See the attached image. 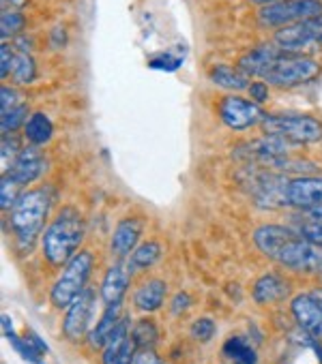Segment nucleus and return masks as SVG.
Returning <instances> with one entry per match:
<instances>
[{
	"label": "nucleus",
	"instance_id": "nucleus-1",
	"mask_svg": "<svg viewBox=\"0 0 322 364\" xmlns=\"http://www.w3.org/2000/svg\"><path fill=\"white\" fill-rule=\"evenodd\" d=\"M256 247L279 266L294 272H320L322 251L307 242L294 228L262 225L254 232Z\"/></svg>",
	"mask_w": 322,
	"mask_h": 364
},
{
	"label": "nucleus",
	"instance_id": "nucleus-2",
	"mask_svg": "<svg viewBox=\"0 0 322 364\" xmlns=\"http://www.w3.org/2000/svg\"><path fill=\"white\" fill-rule=\"evenodd\" d=\"M82 240L84 223L78 210L65 208L43 232V255L52 266H65L78 253Z\"/></svg>",
	"mask_w": 322,
	"mask_h": 364
},
{
	"label": "nucleus",
	"instance_id": "nucleus-3",
	"mask_svg": "<svg viewBox=\"0 0 322 364\" xmlns=\"http://www.w3.org/2000/svg\"><path fill=\"white\" fill-rule=\"evenodd\" d=\"M50 208V198L43 189H31L24 191L18 204L11 208L9 215V225L16 236V242L22 251H31L37 236L43 230L46 217Z\"/></svg>",
	"mask_w": 322,
	"mask_h": 364
},
{
	"label": "nucleus",
	"instance_id": "nucleus-4",
	"mask_svg": "<svg viewBox=\"0 0 322 364\" xmlns=\"http://www.w3.org/2000/svg\"><path fill=\"white\" fill-rule=\"evenodd\" d=\"M260 127L266 135H279L296 146L316 144L322 139V120L309 114H296V112L266 114Z\"/></svg>",
	"mask_w": 322,
	"mask_h": 364
},
{
	"label": "nucleus",
	"instance_id": "nucleus-5",
	"mask_svg": "<svg viewBox=\"0 0 322 364\" xmlns=\"http://www.w3.org/2000/svg\"><path fill=\"white\" fill-rule=\"evenodd\" d=\"M95 268V255L90 251H78L67 264L58 281L50 291V300L56 309H67L84 289Z\"/></svg>",
	"mask_w": 322,
	"mask_h": 364
},
{
	"label": "nucleus",
	"instance_id": "nucleus-6",
	"mask_svg": "<svg viewBox=\"0 0 322 364\" xmlns=\"http://www.w3.org/2000/svg\"><path fill=\"white\" fill-rule=\"evenodd\" d=\"M322 73V65L316 58L301 54H281L262 75L269 86L275 88H294L318 80Z\"/></svg>",
	"mask_w": 322,
	"mask_h": 364
},
{
	"label": "nucleus",
	"instance_id": "nucleus-7",
	"mask_svg": "<svg viewBox=\"0 0 322 364\" xmlns=\"http://www.w3.org/2000/svg\"><path fill=\"white\" fill-rule=\"evenodd\" d=\"M322 16V0H275L262 5L258 22L266 28H284Z\"/></svg>",
	"mask_w": 322,
	"mask_h": 364
},
{
	"label": "nucleus",
	"instance_id": "nucleus-8",
	"mask_svg": "<svg viewBox=\"0 0 322 364\" xmlns=\"http://www.w3.org/2000/svg\"><path fill=\"white\" fill-rule=\"evenodd\" d=\"M273 43L286 54H301L305 48L322 46V16L277 28Z\"/></svg>",
	"mask_w": 322,
	"mask_h": 364
},
{
	"label": "nucleus",
	"instance_id": "nucleus-9",
	"mask_svg": "<svg viewBox=\"0 0 322 364\" xmlns=\"http://www.w3.org/2000/svg\"><path fill=\"white\" fill-rule=\"evenodd\" d=\"M219 118L222 122L232 129V131H245L251 129L256 124H260L264 120V112L258 103H254L251 99H243L237 95H228L219 101L217 105Z\"/></svg>",
	"mask_w": 322,
	"mask_h": 364
},
{
	"label": "nucleus",
	"instance_id": "nucleus-10",
	"mask_svg": "<svg viewBox=\"0 0 322 364\" xmlns=\"http://www.w3.org/2000/svg\"><path fill=\"white\" fill-rule=\"evenodd\" d=\"M95 291L93 289H84L69 306H67V315L63 321V334L69 341H80L88 334V328L93 323L95 317Z\"/></svg>",
	"mask_w": 322,
	"mask_h": 364
},
{
	"label": "nucleus",
	"instance_id": "nucleus-11",
	"mask_svg": "<svg viewBox=\"0 0 322 364\" xmlns=\"http://www.w3.org/2000/svg\"><path fill=\"white\" fill-rule=\"evenodd\" d=\"M286 202L292 208H322V176H296L286 185Z\"/></svg>",
	"mask_w": 322,
	"mask_h": 364
},
{
	"label": "nucleus",
	"instance_id": "nucleus-12",
	"mask_svg": "<svg viewBox=\"0 0 322 364\" xmlns=\"http://www.w3.org/2000/svg\"><path fill=\"white\" fill-rule=\"evenodd\" d=\"M43 171V156L39 146H24L11 161L9 169H5V176L11 178L18 185L26 187L28 182L37 180Z\"/></svg>",
	"mask_w": 322,
	"mask_h": 364
},
{
	"label": "nucleus",
	"instance_id": "nucleus-13",
	"mask_svg": "<svg viewBox=\"0 0 322 364\" xmlns=\"http://www.w3.org/2000/svg\"><path fill=\"white\" fill-rule=\"evenodd\" d=\"M292 317L296 319L298 328L322 341V306L311 298V294H298L290 302Z\"/></svg>",
	"mask_w": 322,
	"mask_h": 364
},
{
	"label": "nucleus",
	"instance_id": "nucleus-14",
	"mask_svg": "<svg viewBox=\"0 0 322 364\" xmlns=\"http://www.w3.org/2000/svg\"><path fill=\"white\" fill-rule=\"evenodd\" d=\"M131 266L125 264V262H116L108 268L103 281H101V300L105 302V306H112V304H120L127 289H129V283H131Z\"/></svg>",
	"mask_w": 322,
	"mask_h": 364
},
{
	"label": "nucleus",
	"instance_id": "nucleus-15",
	"mask_svg": "<svg viewBox=\"0 0 322 364\" xmlns=\"http://www.w3.org/2000/svg\"><path fill=\"white\" fill-rule=\"evenodd\" d=\"M144 232V221L137 219V217H127L123 219L114 234H112V253L116 257H127L135 251L137 242H140V236Z\"/></svg>",
	"mask_w": 322,
	"mask_h": 364
},
{
	"label": "nucleus",
	"instance_id": "nucleus-16",
	"mask_svg": "<svg viewBox=\"0 0 322 364\" xmlns=\"http://www.w3.org/2000/svg\"><path fill=\"white\" fill-rule=\"evenodd\" d=\"M290 281L277 272H269L264 277H260L251 289V298L254 302L258 304H275V302H281L290 296Z\"/></svg>",
	"mask_w": 322,
	"mask_h": 364
},
{
	"label": "nucleus",
	"instance_id": "nucleus-17",
	"mask_svg": "<svg viewBox=\"0 0 322 364\" xmlns=\"http://www.w3.org/2000/svg\"><path fill=\"white\" fill-rule=\"evenodd\" d=\"M284 52L275 46V43H262V46H258V48H254V50H249L247 54H243L241 58H239V69L243 71V73H247L249 77L251 75H264V71L281 56Z\"/></svg>",
	"mask_w": 322,
	"mask_h": 364
},
{
	"label": "nucleus",
	"instance_id": "nucleus-18",
	"mask_svg": "<svg viewBox=\"0 0 322 364\" xmlns=\"http://www.w3.org/2000/svg\"><path fill=\"white\" fill-rule=\"evenodd\" d=\"M166 294H168V285L161 279H150L144 281L135 291H133V306L144 311V313H152L157 309L164 306L166 302Z\"/></svg>",
	"mask_w": 322,
	"mask_h": 364
},
{
	"label": "nucleus",
	"instance_id": "nucleus-19",
	"mask_svg": "<svg viewBox=\"0 0 322 364\" xmlns=\"http://www.w3.org/2000/svg\"><path fill=\"white\" fill-rule=\"evenodd\" d=\"M222 364H256L258 353L243 336H230L219 351Z\"/></svg>",
	"mask_w": 322,
	"mask_h": 364
},
{
	"label": "nucleus",
	"instance_id": "nucleus-20",
	"mask_svg": "<svg viewBox=\"0 0 322 364\" xmlns=\"http://www.w3.org/2000/svg\"><path fill=\"white\" fill-rule=\"evenodd\" d=\"M209 77L213 84L226 88V90H232V92H239V90H247L249 88V75L243 73L239 67H230V65H215L211 71H209Z\"/></svg>",
	"mask_w": 322,
	"mask_h": 364
},
{
	"label": "nucleus",
	"instance_id": "nucleus-21",
	"mask_svg": "<svg viewBox=\"0 0 322 364\" xmlns=\"http://www.w3.org/2000/svg\"><path fill=\"white\" fill-rule=\"evenodd\" d=\"M120 319H123V317H120V304L108 306L105 313L101 315L99 323L88 332V345H90L93 349H103V345L108 343L110 334L114 332V328L118 326Z\"/></svg>",
	"mask_w": 322,
	"mask_h": 364
},
{
	"label": "nucleus",
	"instance_id": "nucleus-22",
	"mask_svg": "<svg viewBox=\"0 0 322 364\" xmlns=\"http://www.w3.org/2000/svg\"><path fill=\"white\" fill-rule=\"evenodd\" d=\"M294 230H296L307 242H311L313 247L322 249V208L301 210Z\"/></svg>",
	"mask_w": 322,
	"mask_h": 364
},
{
	"label": "nucleus",
	"instance_id": "nucleus-23",
	"mask_svg": "<svg viewBox=\"0 0 322 364\" xmlns=\"http://www.w3.org/2000/svg\"><path fill=\"white\" fill-rule=\"evenodd\" d=\"M24 135L31 141V146H43L52 139L54 135V124L43 112H33L31 118L26 120Z\"/></svg>",
	"mask_w": 322,
	"mask_h": 364
},
{
	"label": "nucleus",
	"instance_id": "nucleus-24",
	"mask_svg": "<svg viewBox=\"0 0 322 364\" xmlns=\"http://www.w3.org/2000/svg\"><path fill=\"white\" fill-rule=\"evenodd\" d=\"M129 317H123L118 321V326L114 328V332L110 334L108 343L103 345V353H101V364H116L120 351L125 349L127 341H129Z\"/></svg>",
	"mask_w": 322,
	"mask_h": 364
},
{
	"label": "nucleus",
	"instance_id": "nucleus-25",
	"mask_svg": "<svg viewBox=\"0 0 322 364\" xmlns=\"http://www.w3.org/2000/svg\"><path fill=\"white\" fill-rule=\"evenodd\" d=\"M161 257V245L155 240H146L135 247V251L129 255L131 270H148L157 259Z\"/></svg>",
	"mask_w": 322,
	"mask_h": 364
},
{
	"label": "nucleus",
	"instance_id": "nucleus-26",
	"mask_svg": "<svg viewBox=\"0 0 322 364\" xmlns=\"http://www.w3.org/2000/svg\"><path fill=\"white\" fill-rule=\"evenodd\" d=\"M131 341L135 343L137 349H152L155 343L159 341V330H157L155 321L146 319V317L135 321V326L131 328Z\"/></svg>",
	"mask_w": 322,
	"mask_h": 364
},
{
	"label": "nucleus",
	"instance_id": "nucleus-27",
	"mask_svg": "<svg viewBox=\"0 0 322 364\" xmlns=\"http://www.w3.org/2000/svg\"><path fill=\"white\" fill-rule=\"evenodd\" d=\"M11 80L18 86L31 84L37 80V65L33 60V56L28 52H20L16 54V63H14V71H11Z\"/></svg>",
	"mask_w": 322,
	"mask_h": 364
},
{
	"label": "nucleus",
	"instance_id": "nucleus-28",
	"mask_svg": "<svg viewBox=\"0 0 322 364\" xmlns=\"http://www.w3.org/2000/svg\"><path fill=\"white\" fill-rule=\"evenodd\" d=\"M28 118H31L28 105L26 103H20L18 107L0 114V131H3V135H11V133L20 131L22 127H26V120Z\"/></svg>",
	"mask_w": 322,
	"mask_h": 364
},
{
	"label": "nucleus",
	"instance_id": "nucleus-29",
	"mask_svg": "<svg viewBox=\"0 0 322 364\" xmlns=\"http://www.w3.org/2000/svg\"><path fill=\"white\" fill-rule=\"evenodd\" d=\"M24 28H26L24 14H20V11H3V16H0V35H3V39L18 37Z\"/></svg>",
	"mask_w": 322,
	"mask_h": 364
},
{
	"label": "nucleus",
	"instance_id": "nucleus-30",
	"mask_svg": "<svg viewBox=\"0 0 322 364\" xmlns=\"http://www.w3.org/2000/svg\"><path fill=\"white\" fill-rule=\"evenodd\" d=\"M22 189H24L22 185H18V182H14L11 178L3 176V182H0V208L11 210L24 193Z\"/></svg>",
	"mask_w": 322,
	"mask_h": 364
},
{
	"label": "nucleus",
	"instance_id": "nucleus-31",
	"mask_svg": "<svg viewBox=\"0 0 322 364\" xmlns=\"http://www.w3.org/2000/svg\"><path fill=\"white\" fill-rule=\"evenodd\" d=\"M215 330H217V326H215V321H213L211 317H200V319H196V321L192 323L189 334H192L194 341H198V343H209V341L215 336Z\"/></svg>",
	"mask_w": 322,
	"mask_h": 364
},
{
	"label": "nucleus",
	"instance_id": "nucleus-32",
	"mask_svg": "<svg viewBox=\"0 0 322 364\" xmlns=\"http://www.w3.org/2000/svg\"><path fill=\"white\" fill-rule=\"evenodd\" d=\"M7 338H9V343L14 345V349H16L26 362H31V364H43V362H41V355L28 345V341H26L24 336H18L16 330H14L11 334H7Z\"/></svg>",
	"mask_w": 322,
	"mask_h": 364
},
{
	"label": "nucleus",
	"instance_id": "nucleus-33",
	"mask_svg": "<svg viewBox=\"0 0 322 364\" xmlns=\"http://www.w3.org/2000/svg\"><path fill=\"white\" fill-rule=\"evenodd\" d=\"M148 67L150 69H157V71H168V73H172V71H177V69L183 67V58L172 56V54H161V56L150 58L148 60Z\"/></svg>",
	"mask_w": 322,
	"mask_h": 364
},
{
	"label": "nucleus",
	"instance_id": "nucleus-34",
	"mask_svg": "<svg viewBox=\"0 0 322 364\" xmlns=\"http://www.w3.org/2000/svg\"><path fill=\"white\" fill-rule=\"evenodd\" d=\"M14 63H16V54L11 52V46L3 43L0 46V77L7 80L9 73L14 71Z\"/></svg>",
	"mask_w": 322,
	"mask_h": 364
},
{
	"label": "nucleus",
	"instance_id": "nucleus-35",
	"mask_svg": "<svg viewBox=\"0 0 322 364\" xmlns=\"http://www.w3.org/2000/svg\"><path fill=\"white\" fill-rule=\"evenodd\" d=\"M247 95H249V99H251L254 103L262 105V103H266V101H269V97H271V92H269V84H266V82H262V80H256V82H251V84H249Z\"/></svg>",
	"mask_w": 322,
	"mask_h": 364
},
{
	"label": "nucleus",
	"instance_id": "nucleus-36",
	"mask_svg": "<svg viewBox=\"0 0 322 364\" xmlns=\"http://www.w3.org/2000/svg\"><path fill=\"white\" fill-rule=\"evenodd\" d=\"M18 92L9 86H3L0 88V107H3V112H9L14 107H18Z\"/></svg>",
	"mask_w": 322,
	"mask_h": 364
},
{
	"label": "nucleus",
	"instance_id": "nucleus-37",
	"mask_svg": "<svg viewBox=\"0 0 322 364\" xmlns=\"http://www.w3.org/2000/svg\"><path fill=\"white\" fill-rule=\"evenodd\" d=\"M20 139L16 137V133L11 135H3V150H0V154H3V161L7 163V154L9 156H16L20 152Z\"/></svg>",
	"mask_w": 322,
	"mask_h": 364
},
{
	"label": "nucleus",
	"instance_id": "nucleus-38",
	"mask_svg": "<svg viewBox=\"0 0 322 364\" xmlns=\"http://www.w3.org/2000/svg\"><path fill=\"white\" fill-rule=\"evenodd\" d=\"M24 338L28 341V345H31V347H33V349H35L39 355H46V353H50V347H48V343H46V341H43V338H41V336H39L35 330H31V328H28V330L24 332Z\"/></svg>",
	"mask_w": 322,
	"mask_h": 364
},
{
	"label": "nucleus",
	"instance_id": "nucleus-39",
	"mask_svg": "<svg viewBox=\"0 0 322 364\" xmlns=\"http://www.w3.org/2000/svg\"><path fill=\"white\" fill-rule=\"evenodd\" d=\"M189 306H192V298H189V294L181 291V294H177V296L172 298L170 311H172V315H181V313H185Z\"/></svg>",
	"mask_w": 322,
	"mask_h": 364
},
{
	"label": "nucleus",
	"instance_id": "nucleus-40",
	"mask_svg": "<svg viewBox=\"0 0 322 364\" xmlns=\"http://www.w3.org/2000/svg\"><path fill=\"white\" fill-rule=\"evenodd\" d=\"M135 353H137V347H135V343L131 341V334H129V341H127L125 349L120 351L116 364H133L135 362Z\"/></svg>",
	"mask_w": 322,
	"mask_h": 364
},
{
	"label": "nucleus",
	"instance_id": "nucleus-41",
	"mask_svg": "<svg viewBox=\"0 0 322 364\" xmlns=\"http://www.w3.org/2000/svg\"><path fill=\"white\" fill-rule=\"evenodd\" d=\"M133 364H161L159 355L152 349H140L135 353V362Z\"/></svg>",
	"mask_w": 322,
	"mask_h": 364
},
{
	"label": "nucleus",
	"instance_id": "nucleus-42",
	"mask_svg": "<svg viewBox=\"0 0 322 364\" xmlns=\"http://www.w3.org/2000/svg\"><path fill=\"white\" fill-rule=\"evenodd\" d=\"M58 41H61L63 46H65V41H67V37H65V31H63V28H54V33H52V46H54V48H61V46H58Z\"/></svg>",
	"mask_w": 322,
	"mask_h": 364
},
{
	"label": "nucleus",
	"instance_id": "nucleus-43",
	"mask_svg": "<svg viewBox=\"0 0 322 364\" xmlns=\"http://www.w3.org/2000/svg\"><path fill=\"white\" fill-rule=\"evenodd\" d=\"M309 294H311V298H313V300H316V302L322 306V287H316V289H311Z\"/></svg>",
	"mask_w": 322,
	"mask_h": 364
},
{
	"label": "nucleus",
	"instance_id": "nucleus-44",
	"mask_svg": "<svg viewBox=\"0 0 322 364\" xmlns=\"http://www.w3.org/2000/svg\"><path fill=\"white\" fill-rule=\"evenodd\" d=\"M249 3H256V5H269V3H275V0H249Z\"/></svg>",
	"mask_w": 322,
	"mask_h": 364
},
{
	"label": "nucleus",
	"instance_id": "nucleus-45",
	"mask_svg": "<svg viewBox=\"0 0 322 364\" xmlns=\"http://www.w3.org/2000/svg\"><path fill=\"white\" fill-rule=\"evenodd\" d=\"M9 3H11V5H16V7H22V5L26 3V0H9Z\"/></svg>",
	"mask_w": 322,
	"mask_h": 364
}]
</instances>
